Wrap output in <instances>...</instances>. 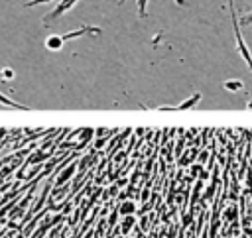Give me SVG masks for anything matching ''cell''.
<instances>
[{
    "label": "cell",
    "mask_w": 252,
    "mask_h": 238,
    "mask_svg": "<svg viewBox=\"0 0 252 238\" xmlns=\"http://www.w3.org/2000/svg\"><path fill=\"white\" fill-rule=\"evenodd\" d=\"M47 2H51V0H30V2H26V8H33L39 4H47Z\"/></svg>",
    "instance_id": "cell-11"
},
{
    "label": "cell",
    "mask_w": 252,
    "mask_h": 238,
    "mask_svg": "<svg viewBox=\"0 0 252 238\" xmlns=\"http://www.w3.org/2000/svg\"><path fill=\"white\" fill-rule=\"evenodd\" d=\"M240 24H242V26H250V24H252V12L244 14V16L240 18Z\"/></svg>",
    "instance_id": "cell-10"
},
{
    "label": "cell",
    "mask_w": 252,
    "mask_h": 238,
    "mask_svg": "<svg viewBox=\"0 0 252 238\" xmlns=\"http://www.w3.org/2000/svg\"><path fill=\"white\" fill-rule=\"evenodd\" d=\"M45 45H47L49 49H59V47L63 45V37H61V35H51V37H47Z\"/></svg>",
    "instance_id": "cell-5"
},
{
    "label": "cell",
    "mask_w": 252,
    "mask_h": 238,
    "mask_svg": "<svg viewBox=\"0 0 252 238\" xmlns=\"http://www.w3.org/2000/svg\"><path fill=\"white\" fill-rule=\"evenodd\" d=\"M87 33H100V28H94V26H83L81 30H73V31H67L63 33V41L67 39H73V37H81V35H87Z\"/></svg>",
    "instance_id": "cell-3"
},
{
    "label": "cell",
    "mask_w": 252,
    "mask_h": 238,
    "mask_svg": "<svg viewBox=\"0 0 252 238\" xmlns=\"http://www.w3.org/2000/svg\"><path fill=\"white\" fill-rule=\"evenodd\" d=\"M73 171H75V163H73V165H69V167H67V169L61 173V175H57V179H55V185H61V183H65V181H67V179L73 175Z\"/></svg>",
    "instance_id": "cell-6"
},
{
    "label": "cell",
    "mask_w": 252,
    "mask_h": 238,
    "mask_svg": "<svg viewBox=\"0 0 252 238\" xmlns=\"http://www.w3.org/2000/svg\"><path fill=\"white\" fill-rule=\"evenodd\" d=\"M124 2H126V0H118V6H122V4H124Z\"/></svg>",
    "instance_id": "cell-12"
},
{
    "label": "cell",
    "mask_w": 252,
    "mask_h": 238,
    "mask_svg": "<svg viewBox=\"0 0 252 238\" xmlns=\"http://www.w3.org/2000/svg\"><path fill=\"white\" fill-rule=\"evenodd\" d=\"M199 100H201V92H195L193 96L185 98L183 102H179L177 106H173V108H167V110H185V108H191V106H195Z\"/></svg>",
    "instance_id": "cell-4"
},
{
    "label": "cell",
    "mask_w": 252,
    "mask_h": 238,
    "mask_svg": "<svg viewBox=\"0 0 252 238\" xmlns=\"http://www.w3.org/2000/svg\"><path fill=\"white\" fill-rule=\"evenodd\" d=\"M228 6H230V16H232V30H234V41H236V51L240 53L242 61L246 63V67L252 71V53L250 49L246 47L244 43V37L240 33V24L236 22V10H234V0H228Z\"/></svg>",
    "instance_id": "cell-1"
},
{
    "label": "cell",
    "mask_w": 252,
    "mask_h": 238,
    "mask_svg": "<svg viewBox=\"0 0 252 238\" xmlns=\"http://www.w3.org/2000/svg\"><path fill=\"white\" fill-rule=\"evenodd\" d=\"M146 6H148V0H138V18H146Z\"/></svg>",
    "instance_id": "cell-9"
},
{
    "label": "cell",
    "mask_w": 252,
    "mask_h": 238,
    "mask_svg": "<svg viewBox=\"0 0 252 238\" xmlns=\"http://www.w3.org/2000/svg\"><path fill=\"white\" fill-rule=\"evenodd\" d=\"M222 87L228 89V90H242L244 85H242V81H238V79H230V81H224Z\"/></svg>",
    "instance_id": "cell-7"
},
{
    "label": "cell",
    "mask_w": 252,
    "mask_h": 238,
    "mask_svg": "<svg viewBox=\"0 0 252 238\" xmlns=\"http://www.w3.org/2000/svg\"><path fill=\"white\" fill-rule=\"evenodd\" d=\"M250 106H252V104H250Z\"/></svg>",
    "instance_id": "cell-13"
},
{
    "label": "cell",
    "mask_w": 252,
    "mask_h": 238,
    "mask_svg": "<svg viewBox=\"0 0 252 238\" xmlns=\"http://www.w3.org/2000/svg\"><path fill=\"white\" fill-rule=\"evenodd\" d=\"M77 2H79V0H61V2H59V4L55 6V10H51L49 14H45V16H43V20H41V22H43V24L47 26L49 22L57 20V18H59V16H63V14L67 12V10H71V8H73V6L77 4Z\"/></svg>",
    "instance_id": "cell-2"
},
{
    "label": "cell",
    "mask_w": 252,
    "mask_h": 238,
    "mask_svg": "<svg viewBox=\"0 0 252 238\" xmlns=\"http://www.w3.org/2000/svg\"><path fill=\"white\" fill-rule=\"evenodd\" d=\"M0 104H4V106H12V108H18V110H24V108H26L24 104H18V102L10 100V98H8V96H4L2 92H0Z\"/></svg>",
    "instance_id": "cell-8"
}]
</instances>
